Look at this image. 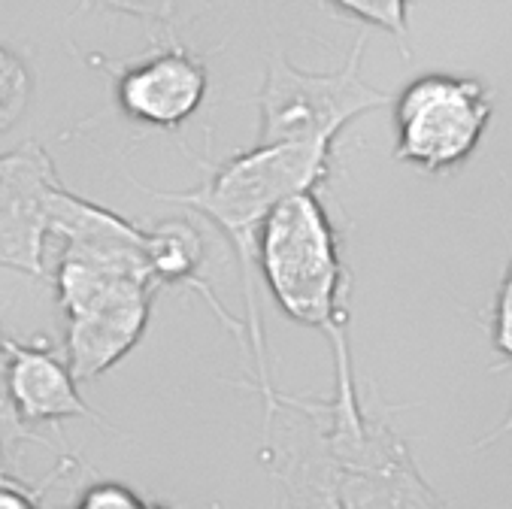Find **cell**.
<instances>
[{"label":"cell","instance_id":"1","mask_svg":"<svg viewBox=\"0 0 512 509\" xmlns=\"http://www.w3.org/2000/svg\"><path fill=\"white\" fill-rule=\"evenodd\" d=\"M331 176V146L325 143H276L255 146L249 152L231 155L228 161L210 170V179L191 191H155L140 188L158 200L179 203L191 213H200L213 222L234 246L240 270H243V294H246V337L249 352L255 358V385H246L264 400V425L279 410V391L270 382L267 370V340L258 310L255 285L261 279L258 270V237L264 219L273 207L297 191H316L319 182Z\"/></svg>","mask_w":512,"mask_h":509},{"label":"cell","instance_id":"2","mask_svg":"<svg viewBox=\"0 0 512 509\" xmlns=\"http://www.w3.org/2000/svg\"><path fill=\"white\" fill-rule=\"evenodd\" d=\"M258 270L288 319L316 328L331 340L337 370V388L328 400L331 413L346 422L364 419L349 349V279L340 258L337 228L316 191L285 197L264 219L258 237Z\"/></svg>","mask_w":512,"mask_h":509},{"label":"cell","instance_id":"3","mask_svg":"<svg viewBox=\"0 0 512 509\" xmlns=\"http://www.w3.org/2000/svg\"><path fill=\"white\" fill-rule=\"evenodd\" d=\"M367 37H361L346 64L331 73L300 70L288 58L267 61L264 85L258 91V146L276 143H325L334 146L340 131L391 104V94L361 79Z\"/></svg>","mask_w":512,"mask_h":509},{"label":"cell","instance_id":"4","mask_svg":"<svg viewBox=\"0 0 512 509\" xmlns=\"http://www.w3.org/2000/svg\"><path fill=\"white\" fill-rule=\"evenodd\" d=\"M491 113L485 82L449 73L419 76L394 104V158L422 173H449L476 152Z\"/></svg>","mask_w":512,"mask_h":509},{"label":"cell","instance_id":"5","mask_svg":"<svg viewBox=\"0 0 512 509\" xmlns=\"http://www.w3.org/2000/svg\"><path fill=\"white\" fill-rule=\"evenodd\" d=\"M58 185L55 164L37 140L0 155V267L46 279L49 203Z\"/></svg>","mask_w":512,"mask_h":509},{"label":"cell","instance_id":"6","mask_svg":"<svg viewBox=\"0 0 512 509\" xmlns=\"http://www.w3.org/2000/svg\"><path fill=\"white\" fill-rule=\"evenodd\" d=\"M49 237L61 243V258H76L158 285L149 264V231L64 185L55 188L49 203Z\"/></svg>","mask_w":512,"mask_h":509},{"label":"cell","instance_id":"7","mask_svg":"<svg viewBox=\"0 0 512 509\" xmlns=\"http://www.w3.org/2000/svg\"><path fill=\"white\" fill-rule=\"evenodd\" d=\"M210 70L194 52L170 46L152 58L116 70L119 110L149 128L176 131L207 100Z\"/></svg>","mask_w":512,"mask_h":509},{"label":"cell","instance_id":"8","mask_svg":"<svg viewBox=\"0 0 512 509\" xmlns=\"http://www.w3.org/2000/svg\"><path fill=\"white\" fill-rule=\"evenodd\" d=\"M7 370L13 403L31 428L67 419H88L97 428H110L107 419L79 394V382L67 358L46 337L31 343L7 337Z\"/></svg>","mask_w":512,"mask_h":509},{"label":"cell","instance_id":"9","mask_svg":"<svg viewBox=\"0 0 512 509\" xmlns=\"http://www.w3.org/2000/svg\"><path fill=\"white\" fill-rule=\"evenodd\" d=\"M155 285H131L100 307L67 319L64 358L76 382H91L116 367L143 340L152 316Z\"/></svg>","mask_w":512,"mask_h":509},{"label":"cell","instance_id":"10","mask_svg":"<svg viewBox=\"0 0 512 509\" xmlns=\"http://www.w3.org/2000/svg\"><path fill=\"white\" fill-rule=\"evenodd\" d=\"M149 264L155 273L158 285H188L194 294H200L207 300V307L222 319V325L240 337L249 349V337H246V322L234 319L222 300L216 297V291L210 288V282L203 279L200 264H203V240L200 234L188 225V222H161L149 231Z\"/></svg>","mask_w":512,"mask_h":509},{"label":"cell","instance_id":"11","mask_svg":"<svg viewBox=\"0 0 512 509\" xmlns=\"http://www.w3.org/2000/svg\"><path fill=\"white\" fill-rule=\"evenodd\" d=\"M31 97H34L31 67L19 52L0 43V134L13 131L25 119Z\"/></svg>","mask_w":512,"mask_h":509},{"label":"cell","instance_id":"12","mask_svg":"<svg viewBox=\"0 0 512 509\" xmlns=\"http://www.w3.org/2000/svg\"><path fill=\"white\" fill-rule=\"evenodd\" d=\"M491 343H494V352H497V364L494 370H503L509 367L512 370V258L506 264V273L500 279V288H497V297H494V322H491ZM506 434H512V400H509V410L503 416V422L485 434L482 440H476L473 449H485L497 440H503Z\"/></svg>","mask_w":512,"mask_h":509},{"label":"cell","instance_id":"13","mask_svg":"<svg viewBox=\"0 0 512 509\" xmlns=\"http://www.w3.org/2000/svg\"><path fill=\"white\" fill-rule=\"evenodd\" d=\"M4 313L7 307H0V458L13 461L19 446L25 443H40V446H52L43 434H37V428H31L13 403L10 394V370H7V337H4Z\"/></svg>","mask_w":512,"mask_h":509},{"label":"cell","instance_id":"14","mask_svg":"<svg viewBox=\"0 0 512 509\" xmlns=\"http://www.w3.org/2000/svg\"><path fill=\"white\" fill-rule=\"evenodd\" d=\"M328 4L349 19L391 34L400 43L403 55H409V0H328Z\"/></svg>","mask_w":512,"mask_h":509},{"label":"cell","instance_id":"15","mask_svg":"<svg viewBox=\"0 0 512 509\" xmlns=\"http://www.w3.org/2000/svg\"><path fill=\"white\" fill-rule=\"evenodd\" d=\"M79 467V458L64 452L61 461L55 464V470L43 479V482H28V479H19V482H7L0 485V509H43L40 497L61 479L67 476L70 470Z\"/></svg>","mask_w":512,"mask_h":509},{"label":"cell","instance_id":"16","mask_svg":"<svg viewBox=\"0 0 512 509\" xmlns=\"http://www.w3.org/2000/svg\"><path fill=\"white\" fill-rule=\"evenodd\" d=\"M176 4H179V0H85V7L134 16V19H143V22H152V25H170V19L176 13Z\"/></svg>","mask_w":512,"mask_h":509},{"label":"cell","instance_id":"17","mask_svg":"<svg viewBox=\"0 0 512 509\" xmlns=\"http://www.w3.org/2000/svg\"><path fill=\"white\" fill-rule=\"evenodd\" d=\"M76 509H152V503L119 482H100L82 494Z\"/></svg>","mask_w":512,"mask_h":509},{"label":"cell","instance_id":"18","mask_svg":"<svg viewBox=\"0 0 512 509\" xmlns=\"http://www.w3.org/2000/svg\"><path fill=\"white\" fill-rule=\"evenodd\" d=\"M7 461L0 458V485H7V482H19L22 476H16V473H7V467H4Z\"/></svg>","mask_w":512,"mask_h":509},{"label":"cell","instance_id":"19","mask_svg":"<svg viewBox=\"0 0 512 509\" xmlns=\"http://www.w3.org/2000/svg\"><path fill=\"white\" fill-rule=\"evenodd\" d=\"M152 509H170V506H164V503H152Z\"/></svg>","mask_w":512,"mask_h":509}]
</instances>
